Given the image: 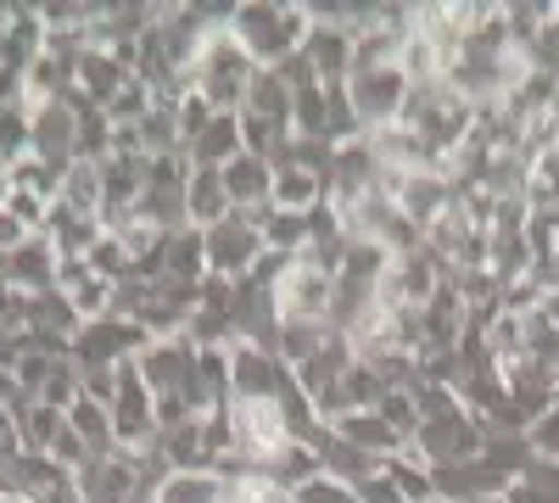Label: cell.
Listing matches in <instances>:
<instances>
[{"mask_svg":"<svg viewBox=\"0 0 559 503\" xmlns=\"http://www.w3.org/2000/svg\"><path fill=\"white\" fill-rule=\"evenodd\" d=\"M313 28V12H292V7H247L229 17V39L252 57V68H280L302 51V39Z\"/></svg>","mask_w":559,"mask_h":503,"instance_id":"cell-1","label":"cell"},{"mask_svg":"<svg viewBox=\"0 0 559 503\" xmlns=\"http://www.w3.org/2000/svg\"><path fill=\"white\" fill-rule=\"evenodd\" d=\"M207 258L218 274H252V258H263V236L236 213V218H224L207 230Z\"/></svg>","mask_w":559,"mask_h":503,"instance_id":"cell-2","label":"cell"},{"mask_svg":"<svg viewBox=\"0 0 559 503\" xmlns=\"http://www.w3.org/2000/svg\"><path fill=\"white\" fill-rule=\"evenodd\" d=\"M218 173H224V196H229V207H236V213H258V207H269V191H274V168H269L263 157L241 152L236 163H224Z\"/></svg>","mask_w":559,"mask_h":503,"instance_id":"cell-3","label":"cell"},{"mask_svg":"<svg viewBox=\"0 0 559 503\" xmlns=\"http://www.w3.org/2000/svg\"><path fill=\"white\" fill-rule=\"evenodd\" d=\"M324 202V179L302 163H280L274 168V191H269V207L280 213H313Z\"/></svg>","mask_w":559,"mask_h":503,"instance_id":"cell-4","label":"cell"},{"mask_svg":"<svg viewBox=\"0 0 559 503\" xmlns=\"http://www.w3.org/2000/svg\"><path fill=\"white\" fill-rule=\"evenodd\" d=\"M185 196H191V213L207 224V230L236 213V207H229V196H224V173H218V168H202V173L191 179V191H185Z\"/></svg>","mask_w":559,"mask_h":503,"instance_id":"cell-5","label":"cell"},{"mask_svg":"<svg viewBox=\"0 0 559 503\" xmlns=\"http://www.w3.org/2000/svg\"><path fill=\"white\" fill-rule=\"evenodd\" d=\"M218 498H224V481L202 476V470H179L163 487V503H218Z\"/></svg>","mask_w":559,"mask_h":503,"instance_id":"cell-6","label":"cell"},{"mask_svg":"<svg viewBox=\"0 0 559 503\" xmlns=\"http://www.w3.org/2000/svg\"><path fill=\"white\" fill-rule=\"evenodd\" d=\"M292 503H353V487L336 481V476H313L292 492Z\"/></svg>","mask_w":559,"mask_h":503,"instance_id":"cell-7","label":"cell"}]
</instances>
